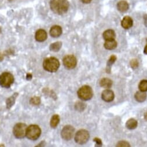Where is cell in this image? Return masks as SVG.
Listing matches in <instances>:
<instances>
[{
  "label": "cell",
  "mask_w": 147,
  "mask_h": 147,
  "mask_svg": "<svg viewBox=\"0 0 147 147\" xmlns=\"http://www.w3.org/2000/svg\"><path fill=\"white\" fill-rule=\"evenodd\" d=\"M130 65H131V66L133 68H136L138 66V62L137 61V60L133 59L131 61Z\"/></svg>",
  "instance_id": "cell-27"
},
{
  "label": "cell",
  "mask_w": 147,
  "mask_h": 147,
  "mask_svg": "<svg viewBox=\"0 0 147 147\" xmlns=\"http://www.w3.org/2000/svg\"><path fill=\"white\" fill-rule=\"evenodd\" d=\"M44 146H45V142L42 141V142H41L38 145H36L35 147H44Z\"/></svg>",
  "instance_id": "cell-29"
},
{
  "label": "cell",
  "mask_w": 147,
  "mask_h": 147,
  "mask_svg": "<svg viewBox=\"0 0 147 147\" xmlns=\"http://www.w3.org/2000/svg\"><path fill=\"white\" fill-rule=\"evenodd\" d=\"M62 34V29L59 26H54L50 30V34L53 38L59 37Z\"/></svg>",
  "instance_id": "cell-12"
},
{
  "label": "cell",
  "mask_w": 147,
  "mask_h": 147,
  "mask_svg": "<svg viewBox=\"0 0 147 147\" xmlns=\"http://www.w3.org/2000/svg\"><path fill=\"white\" fill-rule=\"evenodd\" d=\"M89 138V133L87 130H80L76 134L75 140L79 144H85Z\"/></svg>",
  "instance_id": "cell-7"
},
{
  "label": "cell",
  "mask_w": 147,
  "mask_h": 147,
  "mask_svg": "<svg viewBox=\"0 0 147 147\" xmlns=\"http://www.w3.org/2000/svg\"><path fill=\"white\" fill-rule=\"evenodd\" d=\"M40 101H41L40 98L38 97H34L30 100L31 104L32 105H37L40 104Z\"/></svg>",
  "instance_id": "cell-25"
},
{
  "label": "cell",
  "mask_w": 147,
  "mask_h": 147,
  "mask_svg": "<svg viewBox=\"0 0 147 147\" xmlns=\"http://www.w3.org/2000/svg\"><path fill=\"white\" fill-rule=\"evenodd\" d=\"M1 28H0V33H1Z\"/></svg>",
  "instance_id": "cell-34"
},
{
  "label": "cell",
  "mask_w": 147,
  "mask_h": 147,
  "mask_svg": "<svg viewBox=\"0 0 147 147\" xmlns=\"http://www.w3.org/2000/svg\"><path fill=\"white\" fill-rule=\"evenodd\" d=\"M63 64L67 69H72L75 68L77 64V60L73 55H67L63 58Z\"/></svg>",
  "instance_id": "cell-8"
},
{
  "label": "cell",
  "mask_w": 147,
  "mask_h": 147,
  "mask_svg": "<svg viewBox=\"0 0 147 147\" xmlns=\"http://www.w3.org/2000/svg\"><path fill=\"white\" fill-rule=\"evenodd\" d=\"M116 59H117V57L115 56H112L109 58L107 63V69H110L111 66L113 65V64L114 63V62L116 61Z\"/></svg>",
  "instance_id": "cell-23"
},
{
  "label": "cell",
  "mask_w": 147,
  "mask_h": 147,
  "mask_svg": "<svg viewBox=\"0 0 147 147\" xmlns=\"http://www.w3.org/2000/svg\"><path fill=\"white\" fill-rule=\"evenodd\" d=\"M144 20H145V24L146 25V26H147V15H144Z\"/></svg>",
  "instance_id": "cell-31"
},
{
  "label": "cell",
  "mask_w": 147,
  "mask_h": 147,
  "mask_svg": "<svg viewBox=\"0 0 147 147\" xmlns=\"http://www.w3.org/2000/svg\"><path fill=\"white\" fill-rule=\"evenodd\" d=\"M27 127L26 124L19 123L15 125L13 129L14 136L18 138H23L26 136V130Z\"/></svg>",
  "instance_id": "cell-6"
},
{
  "label": "cell",
  "mask_w": 147,
  "mask_h": 147,
  "mask_svg": "<svg viewBox=\"0 0 147 147\" xmlns=\"http://www.w3.org/2000/svg\"><path fill=\"white\" fill-rule=\"evenodd\" d=\"M44 69L49 72H54L57 71L60 67L59 61L55 57H49L46 59L43 63Z\"/></svg>",
  "instance_id": "cell-2"
},
{
  "label": "cell",
  "mask_w": 147,
  "mask_h": 147,
  "mask_svg": "<svg viewBox=\"0 0 147 147\" xmlns=\"http://www.w3.org/2000/svg\"><path fill=\"white\" fill-rule=\"evenodd\" d=\"M133 24V22L132 19L129 17V16H125L123 18V20H122V26L125 28V29H128L130 28V27H132Z\"/></svg>",
  "instance_id": "cell-13"
},
{
  "label": "cell",
  "mask_w": 147,
  "mask_h": 147,
  "mask_svg": "<svg viewBox=\"0 0 147 147\" xmlns=\"http://www.w3.org/2000/svg\"><path fill=\"white\" fill-rule=\"evenodd\" d=\"M14 82V77L9 72H3L0 76V85L3 88H8Z\"/></svg>",
  "instance_id": "cell-4"
},
{
  "label": "cell",
  "mask_w": 147,
  "mask_h": 147,
  "mask_svg": "<svg viewBox=\"0 0 147 147\" xmlns=\"http://www.w3.org/2000/svg\"><path fill=\"white\" fill-rule=\"evenodd\" d=\"M135 98L138 102H144L146 98V94L144 92H137L135 94Z\"/></svg>",
  "instance_id": "cell-17"
},
{
  "label": "cell",
  "mask_w": 147,
  "mask_h": 147,
  "mask_svg": "<svg viewBox=\"0 0 147 147\" xmlns=\"http://www.w3.org/2000/svg\"><path fill=\"white\" fill-rule=\"evenodd\" d=\"M61 42H56L51 45L50 46V50L53 52H57L59 51L61 47Z\"/></svg>",
  "instance_id": "cell-21"
},
{
  "label": "cell",
  "mask_w": 147,
  "mask_h": 147,
  "mask_svg": "<svg viewBox=\"0 0 147 147\" xmlns=\"http://www.w3.org/2000/svg\"><path fill=\"white\" fill-rule=\"evenodd\" d=\"M50 7L55 13L63 15L67 12L69 8V3L68 0H52Z\"/></svg>",
  "instance_id": "cell-1"
},
{
  "label": "cell",
  "mask_w": 147,
  "mask_h": 147,
  "mask_svg": "<svg viewBox=\"0 0 147 147\" xmlns=\"http://www.w3.org/2000/svg\"><path fill=\"white\" fill-rule=\"evenodd\" d=\"M93 90L89 86H83L78 91V97L82 100H89L93 97Z\"/></svg>",
  "instance_id": "cell-5"
},
{
  "label": "cell",
  "mask_w": 147,
  "mask_h": 147,
  "mask_svg": "<svg viewBox=\"0 0 147 147\" xmlns=\"http://www.w3.org/2000/svg\"><path fill=\"white\" fill-rule=\"evenodd\" d=\"M47 38V33L42 29L38 30L35 33V40L38 42H43Z\"/></svg>",
  "instance_id": "cell-11"
},
{
  "label": "cell",
  "mask_w": 147,
  "mask_h": 147,
  "mask_svg": "<svg viewBox=\"0 0 147 147\" xmlns=\"http://www.w3.org/2000/svg\"><path fill=\"white\" fill-rule=\"evenodd\" d=\"M117 147H130V145L127 142L122 141L117 144Z\"/></svg>",
  "instance_id": "cell-26"
},
{
  "label": "cell",
  "mask_w": 147,
  "mask_h": 147,
  "mask_svg": "<svg viewBox=\"0 0 147 147\" xmlns=\"http://www.w3.org/2000/svg\"><path fill=\"white\" fill-rule=\"evenodd\" d=\"M81 1L84 4H89L92 1V0H81Z\"/></svg>",
  "instance_id": "cell-30"
},
{
  "label": "cell",
  "mask_w": 147,
  "mask_h": 147,
  "mask_svg": "<svg viewBox=\"0 0 147 147\" xmlns=\"http://www.w3.org/2000/svg\"><path fill=\"white\" fill-rule=\"evenodd\" d=\"M31 78V76L30 75V74H28V76H27V78H28H28Z\"/></svg>",
  "instance_id": "cell-33"
},
{
  "label": "cell",
  "mask_w": 147,
  "mask_h": 147,
  "mask_svg": "<svg viewBox=\"0 0 147 147\" xmlns=\"http://www.w3.org/2000/svg\"><path fill=\"white\" fill-rule=\"evenodd\" d=\"M94 141L96 142V146L97 147H100L102 145V142L101 141V140H100L98 138H95V139L94 140Z\"/></svg>",
  "instance_id": "cell-28"
},
{
  "label": "cell",
  "mask_w": 147,
  "mask_h": 147,
  "mask_svg": "<svg viewBox=\"0 0 147 147\" xmlns=\"http://www.w3.org/2000/svg\"><path fill=\"white\" fill-rule=\"evenodd\" d=\"M41 134V130L37 125H32L28 126L26 130V137L31 140L38 139Z\"/></svg>",
  "instance_id": "cell-3"
},
{
  "label": "cell",
  "mask_w": 147,
  "mask_h": 147,
  "mask_svg": "<svg viewBox=\"0 0 147 147\" xmlns=\"http://www.w3.org/2000/svg\"><path fill=\"white\" fill-rule=\"evenodd\" d=\"M103 37L105 41L114 40L115 38V33L113 30H107L104 32Z\"/></svg>",
  "instance_id": "cell-14"
},
{
  "label": "cell",
  "mask_w": 147,
  "mask_h": 147,
  "mask_svg": "<svg viewBox=\"0 0 147 147\" xmlns=\"http://www.w3.org/2000/svg\"><path fill=\"white\" fill-rule=\"evenodd\" d=\"M129 8V4L125 1H121L119 2L117 4L118 9L122 12H125L128 10Z\"/></svg>",
  "instance_id": "cell-15"
},
{
  "label": "cell",
  "mask_w": 147,
  "mask_h": 147,
  "mask_svg": "<svg viewBox=\"0 0 147 147\" xmlns=\"http://www.w3.org/2000/svg\"><path fill=\"white\" fill-rule=\"evenodd\" d=\"M100 86L104 88H109L113 85V81L108 78H102L100 82Z\"/></svg>",
  "instance_id": "cell-18"
},
{
  "label": "cell",
  "mask_w": 147,
  "mask_h": 147,
  "mask_svg": "<svg viewBox=\"0 0 147 147\" xmlns=\"http://www.w3.org/2000/svg\"><path fill=\"white\" fill-rule=\"evenodd\" d=\"M117 43L114 40L106 41L104 44L105 48L108 50L114 49L117 48Z\"/></svg>",
  "instance_id": "cell-16"
},
{
  "label": "cell",
  "mask_w": 147,
  "mask_h": 147,
  "mask_svg": "<svg viewBox=\"0 0 147 147\" xmlns=\"http://www.w3.org/2000/svg\"><path fill=\"white\" fill-rule=\"evenodd\" d=\"M60 122V117L58 115H54L51 120V126L53 128H55L58 125L59 123Z\"/></svg>",
  "instance_id": "cell-20"
},
{
  "label": "cell",
  "mask_w": 147,
  "mask_h": 147,
  "mask_svg": "<svg viewBox=\"0 0 147 147\" xmlns=\"http://www.w3.org/2000/svg\"><path fill=\"white\" fill-rule=\"evenodd\" d=\"M16 96L13 95V96H12L11 97H10L8 99V100L7 101V107L8 108H10L14 104V102H15V98L16 97Z\"/></svg>",
  "instance_id": "cell-24"
},
{
  "label": "cell",
  "mask_w": 147,
  "mask_h": 147,
  "mask_svg": "<svg viewBox=\"0 0 147 147\" xmlns=\"http://www.w3.org/2000/svg\"><path fill=\"white\" fill-rule=\"evenodd\" d=\"M74 133V128L70 125H67L63 129L61 135L63 139L69 140L73 137Z\"/></svg>",
  "instance_id": "cell-9"
},
{
  "label": "cell",
  "mask_w": 147,
  "mask_h": 147,
  "mask_svg": "<svg viewBox=\"0 0 147 147\" xmlns=\"http://www.w3.org/2000/svg\"><path fill=\"white\" fill-rule=\"evenodd\" d=\"M144 53H145V54L147 55V44L146 45V46H145V48H144Z\"/></svg>",
  "instance_id": "cell-32"
},
{
  "label": "cell",
  "mask_w": 147,
  "mask_h": 147,
  "mask_svg": "<svg viewBox=\"0 0 147 147\" xmlns=\"http://www.w3.org/2000/svg\"><path fill=\"white\" fill-rule=\"evenodd\" d=\"M126 125L129 129H134L137 126V122L134 119H130L127 121Z\"/></svg>",
  "instance_id": "cell-19"
},
{
  "label": "cell",
  "mask_w": 147,
  "mask_h": 147,
  "mask_svg": "<svg viewBox=\"0 0 147 147\" xmlns=\"http://www.w3.org/2000/svg\"><path fill=\"white\" fill-rule=\"evenodd\" d=\"M101 97L106 102L112 101L114 98V93L111 90H105L102 93Z\"/></svg>",
  "instance_id": "cell-10"
},
{
  "label": "cell",
  "mask_w": 147,
  "mask_h": 147,
  "mask_svg": "<svg viewBox=\"0 0 147 147\" xmlns=\"http://www.w3.org/2000/svg\"><path fill=\"white\" fill-rule=\"evenodd\" d=\"M139 89L140 91L145 92L147 91V81L143 80L140 82L139 84Z\"/></svg>",
  "instance_id": "cell-22"
}]
</instances>
